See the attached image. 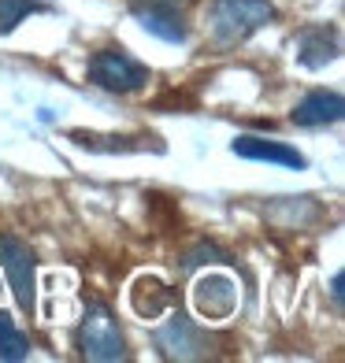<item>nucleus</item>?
Here are the masks:
<instances>
[{
	"label": "nucleus",
	"instance_id": "f257e3e1",
	"mask_svg": "<svg viewBox=\"0 0 345 363\" xmlns=\"http://www.w3.org/2000/svg\"><path fill=\"white\" fill-rule=\"evenodd\" d=\"M275 19V8L268 0H216L208 11V26L219 45H238L260 26Z\"/></svg>",
	"mask_w": 345,
	"mask_h": 363
},
{
	"label": "nucleus",
	"instance_id": "423d86ee",
	"mask_svg": "<svg viewBox=\"0 0 345 363\" xmlns=\"http://www.w3.org/2000/svg\"><path fill=\"white\" fill-rule=\"evenodd\" d=\"M234 308H238V286H234V278H226V274H204V278H197V286H193V311L201 319H212V323L230 319V315H234Z\"/></svg>",
	"mask_w": 345,
	"mask_h": 363
},
{
	"label": "nucleus",
	"instance_id": "39448f33",
	"mask_svg": "<svg viewBox=\"0 0 345 363\" xmlns=\"http://www.w3.org/2000/svg\"><path fill=\"white\" fill-rule=\"evenodd\" d=\"M216 337H208V330H201L186 315H171L156 330V349L163 359H208Z\"/></svg>",
	"mask_w": 345,
	"mask_h": 363
},
{
	"label": "nucleus",
	"instance_id": "1a4fd4ad",
	"mask_svg": "<svg viewBox=\"0 0 345 363\" xmlns=\"http://www.w3.org/2000/svg\"><path fill=\"white\" fill-rule=\"evenodd\" d=\"M341 111H345L341 96L319 89V93H308L305 101L293 108V123L297 126H327V123H338Z\"/></svg>",
	"mask_w": 345,
	"mask_h": 363
},
{
	"label": "nucleus",
	"instance_id": "f8f14e48",
	"mask_svg": "<svg viewBox=\"0 0 345 363\" xmlns=\"http://www.w3.org/2000/svg\"><path fill=\"white\" fill-rule=\"evenodd\" d=\"M26 356H30V341H26V334L11 323L8 311H0V359L15 363V359H26Z\"/></svg>",
	"mask_w": 345,
	"mask_h": 363
},
{
	"label": "nucleus",
	"instance_id": "9b49d317",
	"mask_svg": "<svg viewBox=\"0 0 345 363\" xmlns=\"http://www.w3.org/2000/svg\"><path fill=\"white\" fill-rule=\"evenodd\" d=\"M171 301H175L171 289L163 282H156V278H138L134 289H130V308H134L141 319H156Z\"/></svg>",
	"mask_w": 345,
	"mask_h": 363
},
{
	"label": "nucleus",
	"instance_id": "ddd939ff",
	"mask_svg": "<svg viewBox=\"0 0 345 363\" xmlns=\"http://www.w3.org/2000/svg\"><path fill=\"white\" fill-rule=\"evenodd\" d=\"M38 0H0V34H11L30 11H38Z\"/></svg>",
	"mask_w": 345,
	"mask_h": 363
},
{
	"label": "nucleus",
	"instance_id": "20e7f679",
	"mask_svg": "<svg viewBox=\"0 0 345 363\" xmlns=\"http://www.w3.org/2000/svg\"><path fill=\"white\" fill-rule=\"evenodd\" d=\"M89 78L93 86H101L108 93H134L149 82V67H141L138 60H130L119 48H101L89 60Z\"/></svg>",
	"mask_w": 345,
	"mask_h": 363
},
{
	"label": "nucleus",
	"instance_id": "6e6552de",
	"mask_svg": "<svg viewBox=\"0 0 345 363\" xmlns=\"http://www.w3.org/2000/svg\"><path fill=\"white\" fill-rule=\"evenodd\" d=\"M338 52H341V41L334 26H308L297 38V60L305 67H327L331 60H338Z\"/></svg>",
	"mask_w": 345,
	"mask_h": 363
},
{
	"label": "nucleus",
	"instance_id": "7ed1b4c3",
	"mask_svg": "<svg viewBox=\"0 0 345 363\" xmlns=\"http://www.w3.org/2000/svg\"><path fill=\"white\" fill-rule=\"evenodd\" d=\"M0 267H4V274H8V286L15 293V301H19V308L26 311V315H34V308H38V293H34L38 289L34 252H30L19 238L0 234Z\"/></svg>",
	"mask_w": 345,
	"mask_h": 363
},
{
	"label": "nucleus",
	"instance_id": "0eeeda50",
	"mask_svg": "<svg viewBox=\"0 0 345 363\" xmlns=\"http://www.w3.org/2000/svg\"><path fill=\"white\" fill-rule=\"evenodd\" d=\"M230 152L241 156V160H256V163H278V167H293V171H305L308 160L290 145H278V141H268V138H238L230 145Z\"/></svg>",
	"mask_w": 345,
	"mask_h": 363
},
{
	"label": "nucleus",
	"instance_id": "9d476101",
	"mask_svg": "<svg viewBox=\"0 0 345 363\" xmlns=\"http://www.w3.org/2000/svg\"><path fill=\"white\" fill-rule=\"evenodd\" d=\"M138 23L160 41H186V26L168 4H138Z\"/></svg>",
	"mask_w": 345,
	"mask_h": 363
},
{
	"label": "nucleus",
	"instance_id": "4468645a",
	"mask_svg": "<svg viewBox=\"0 0 345 363\" xmlns=\"http://www.w3.org/2000/svg\"><path fill=\"white\" fill-rule=\"evenodd\" d=\"M341 286H345V278H341V274H334V282H331V293H334V301H338V304H341V296H345V289H341Z\"/></svg>",
	"mask_w": 345,
	"mask_h": 363
},
{
	"label": "nucleus",
	"instance_id": "f03ea898",
	"mask_svg": "<svg viewBox=\"0 0 345 363\" xmlns=\"http://www.w3.org/2000/svg\"><path fill=\"white\" fill-rule=\"evenodd\" d=\"M78 352L93 359V363H115V359H126V341H123V330L119 319L111 315L104 304H89L86 315L78 323Z\"/></svg>",
	"mask_w": 345,
	"mask_h": 363
},
{
	"label": "nucleus",
	"instance_id": "2eb2a0df",
	"mask_svg": "<svg viewBox=\"0 0 345 363\" xmlns=\"http://www.w3.org/2000/svg\"><path fill=\"white\" fill-rule=\"evenodd\" d=\"M134 4H168V8H175L178 0H134Z\"/></svg>",
	"mask_w": 345,
	"mask_h": 363
}]
</instances>
